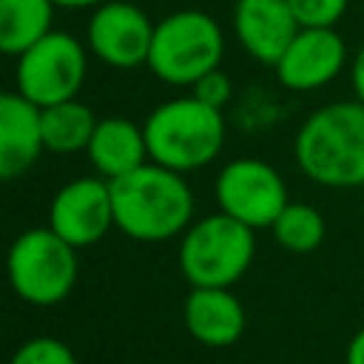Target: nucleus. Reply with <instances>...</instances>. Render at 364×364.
<instances>
[{
    "label": "nucleus",
    "instance_id": "f257e3e1",
    "mask_svg": "<svg viewBox=\"0 0 364 364\" xmlns=\"http://www.w3.org/2000/svg\"><path fill=\"white\" fill-rule=\"evenodd\" d=\"M293 159L321 188H364V105L336 100L307 114L293 136Z\"/></svg>",
    "mask_w": 364,
    "mask_h": 364
},
{
    "label": "nucleus",
    "instance_id": "f03ea898",
    "mask_svg": "<svg viewBox=\"0 0 364 364\" xmlns=\"http://www.w3.org/2000/svg\"><path fill=\"white\" fill-rule=\"evenodd\" d=\"M111 185L114 228L136 242H165L182 236L193 222V191L185 173L145 162L117 176Z\"/></svg>",
    "mask_w": 364,
    "mask_h": 364
},
{
    "label": "nucleus",
    "instance_id": "7ed1b4c3",
    "mask_svg": "<svg viewBox=\"0 0 364 364\" xmlns=\"http://www.w3.org/2000/svg\"><path fill=\"white\" fill-rule=\"evenodd\" d=\"M142 131L151 162L179 173L210 165L222 154L228 136L225 114L193 94L156 105L142 122Z\"/></svg>",
    "mask_w": 364,
    "mask_h": 364
},
{
    "label": "nucleus",
    "instance_id": "20e7f679",
    "mask_svg": "<svg viewBox=\"0 0 364 364\" xmlns=\"http://www.w3.org/2000/svg\"><path fill=\"white\" fill-rule=\"evenodd\" d=\"M225 57V31L202 9H179L154 26L148 68L168 85H193Z\"/></svg>",
    "mask_w": 364,
    "mask_h": 364
},
{
    "label": "nucleus",
    "instance_id": "39448f33",
    "mask_svg": "<svg viewBox=\"0 0 364 364\" xmlns=\"http://www.w3.org/2000/svg\"><path fill=\"white\" fill-rule=\"evenodd\" d=\"M253 228L228 213H208L179 239V270L191 287H230L253 264Z\"/></svg>",
    "mask_w": 364,
    "mask_h": 364
},
{
    "label": "nucleus",
    "instance_id": "423d86ee",
    "mask_svg": "<svg viewBox=\"0 0 364 364\" xmlns=\"http://www.w3.org/2000/svg\"><path fill=\"white\" fill-rule=\"evenodd\" d=\"M11 290L34 307L60 304L77 284V247L60 239L51 228H28L14 236L6 253Z\"/></svg>",
    "mask_w": 364,
    "mask_h": 364
},
{
    "label": "nucleus",
    "instance_id": "0eeeda50",
    "mask_svg": "<svg viewBox=\"0 0 364 364\" xmlns=\"http://www.w3.org/2000/svg\"><path fill=\"white\" fill-rule=\"evenodd\" d=\"M88 71L85 46L68 31H48L17 57L14 85L37 108L74 100Z\"/></svg>",
    "mask_w": 364,
    "mask_h": 364
},
{
    "label": "nucleus",
    "instance_id": "6e6552de",
    "mask_svg": "<svg viewBox=\"0 0 364 364\" xmlns=\"http://www.w3.org/2000/svg\"><path fill=\"white\" fill-rule=\"evenodd\" d=\"M213 196L222 213L259 230L270 228L290 202L284 176L259 156L230 159L213 182Z\"/></svg>",
    "mask_w": 364,
    "mask_h": 364
},
{
    "label": "nucleus",
    "instance_id": "1a4fd4ad",
    "mask_svg": "<svg viewBox=\"0 0 364 364\" xmlns=\"http://www.w3.org/2000/svg\"><path fill=\"white\" fill-rule=\"evenodd\" d=\"M154 26L156 23H151V17L139 6L128 0H105L91 9L85 40L100 63L128 71L148 65Z\"/></svg>",
    "mask_w": 364,
    "mask_h": 364
},
{
    "label": "nucleus",
    "instance_id": "9d476101",
    "mask_svg": "<svg viewBox=\"0 0 364 364\" xmlns=\"http://www.w3.org/2000/svg\"><path fill=\"white\" fill-rule=\"evenodd\" d=\"M48 228L71 247H91L114 228L111 185L102 176L65 182L48 205Z\"/></svg>",
    "mask_w": 364,
    "mask_h": 364
},
{
    "label": "nucleus",
    "instance_id": "9b49d317",
    "mask_svg": "<svg viewBox=\"0 0 364 364\" xmlns=\"http://www.w3.org/2000/svg\"><path fill=\"white\" fill-rule=\"evenodd\" d=\"M350 65V51L336 28H299L279 63L276 80L296 94L327 88Z\"/></svg>",
    "mask_w": 364,
    "mask_h": 364
},
{
    "label": "nucleus",
    "instance_id": "f8f14e48",
    "mask_svg": "<svg viewBox=\"0 0 364 364\" xmlns=\"http://www.w3.org/2000/svg\"><path fill=\"white\" fill-rule=\"evenodd\" d=\"M299 20L287 0H236L233 34L247 57L262 65H276L299 31Z\"/></svg>",
    "mask_w": 364,
    "mask_h": 364
},
{
    "label": "nucleus",
    "instance_id": "ddd939ff",
    "mask_svg": "<svg viewBox=\"0 0 364 364\" xmlns=\"http://www.w3.org/2000/svg\"><path fill=\"white\" fill-rule=\"evenodd\" d=\"M40 108L17 88L0 91V182H11L43 154Z\"/></svg>",
    "mask_w": 364,
    "mask_h": 364
},
{
    "label": "nucleus",
    "instance_id": "4468645a",
    "mask_svg": "<svg viewBox=\"0 0 364 364\" xmlns=\"http://www.w3.org/2000/svg\"><path fill=\"white\" fill-rule=\"evenodd\" d=\"M185 330L205 347H230L242 338L247 316L230 287H191L182 304Z\"/></svg>",
    "mask_w": 364,
    "mask_h": 364
},
{
    "label": "nucleus",
    "instance_id": "2eb2a0df",
    "mask_svg": "<svg viewBox=\"0 0 364 364\" xmlns=\"http://www.w3.org/2000/svg\"><path fill=\"white\" fill-rule=\"evenodd\" d=\"M85 154H88V162L94 165L97 176H102L108 182L136 171L145 162H151L145 131H142V125H136L128 117L100 119L94 134H91Z\"/></svg>",
    "mask_w": 364,
    "mask_h": 364
},
{
    "label": "nucleus",
    "instance_id": "dca6fc26",
    "mask_svg": "<svg viewBox=\"0 0 364 364\" xmlns=\"http://www.w3.org/2000/svg\"><path fill=\"white\" fill-rule=\"evenodd\" d=\"M97 114L74 100L54 102L40 108V134H43V148L48 154H77L85 151L91 142V134L97 128Z\"/></svg>",
    "mask_w": 364,
    "mask_h": 364
},
{
    "label": "nucleus",
    "instance_id": "f3484780",
    "mask_svg": "<svg viewBox=\"0 0 364 364\" xmlns=\"http://www.w3.org/2000/svg\"><path fill=\"white\" fill-rule=\"evenodd\" d=\"M51 0H0V54L20 57L51 31Z\"/></svg>",
    "mask_w": 364,
    "mask_h": 364
},
{
    "label": "nucleus",
    "instance_id": "a211bd4d",
    "mask_svg": "<svg viewBox=\"0 0 364 364\" xmlns=\"http://www.w3.org/2000/svg\"><path fill=\"white\" fill-rule=\"evenodd\" d=\"M270 230L279 247L290 253H313L316 247H321L327 236V222L318 208L307 202H287L284 210L270 225Z\"/></svg>",
    "mask_w": 364,
    "mask_h": 364
},
{
    "label": "nucleus",
    "instance_id": "6ab92c4d",
    "mask_svg": "<svg viewBox=\"0 0 364 364\" xmlns=\"http://www.w3.org/2000/svg\"><path fill=\"white\" fill-rule=\"evenodd\" d=\"M9 364H77V355L63 338L34 336L11 353Z\"/></svg>",
    "mask_w": 364,
    "mask_h": 364
},
{
    "label": "nucleus",
    "instance_id": "aec40b11",
    "mask_svg": "<svg viewBox=\"0 0 364 364\" xmlns=\"http://www.w3.org/2000/svg\"><path fill=\"white\" fill-rule=\"evenodd\" d=\"M301 28H336L347 14L350 0H287Z\"/></svg>",
    "mask_w": 364,
    "mask_h": 364
},
{
    "label": "nucleus",
    "instance_id": "412c9836",
    "mask_svg": "<svg viewBox=\"0 0 364 364\" xmlns=\"http://www.w3.org/2000/svg\"><path fill=\"white\" fill-rule=\"evenodd\" d=\"M193 97L196 100H202V102H208V105H213V108H225L228 102H230V97H233V82H230V77L222 71V68H213V71H208L202 80H196L193 85Z\"/></svg>",
    "mask_w": 364,
    "mask_h": 364
},
{
    "label": "nucleus",
    "instance_id": "4be33fe9",
    "mask_svg": "<svg viewBox=\"0 0 364 364\" xmlns=\"http://www.w3.org/2000/svg\"><path fill=\"white\" fill-rule=\"evenodd\" d=\"M350 85L355 100L364 105V43L358 46V51L350 57Z\"/></svg>",
    "mask_w": 364,
    "mask_h": 364
},
{
    "label": "nucleus",
    "instance_id": "5701e85b",
    "mask_svg": "<svg viewBox=\"0 0 364 364\" xmlns=\"http://www.w3.org/2000/svg\"><path fill=\"white\" fill-rule=\"evenodd\" d=\"M344 364H364V327H358L344 350Z\"/></svg>",
    "mask_w": 364,
    "mask_h": 364
},
{
    "label": "nucleus",
    "instance_id": "b1692460",
    "mask_svg": "<svg viewBox=\"0 0 364 364\" xmlns=\"http://www.w3.org/2000/svg\"><path fill=\"white\" fill-rule=\"evenodd\" d=\"M57 9H97L105 0H51Z\"/></svg>",
    "mask_w": 364,
    "mask_h": 364
}]
</instances>
